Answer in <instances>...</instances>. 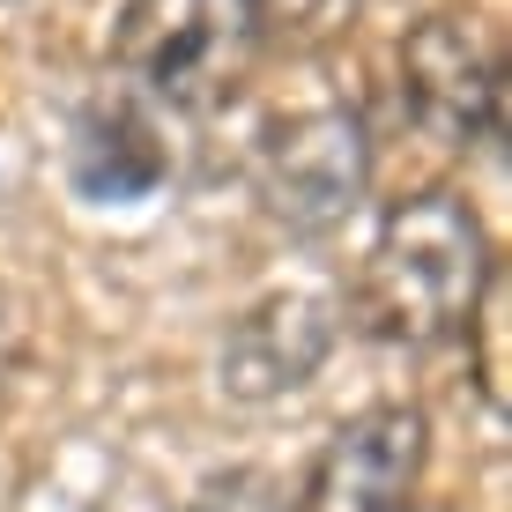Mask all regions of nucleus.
Masks as SVG:
<instances>
[{
  "mask_svg": "<svg viewBox=\"0 0 512 512\" xmlns=\"http://www.w3.org/2000/svg\"><path fill=\"white\" fill-rule=\"evenodd\" d=\"M490 282H498V253L483 216L453 186H423L386 208L349 305L357 327L386 349H438L475 327Z\"/></svg>",
  "mask_w": 512,
  "mask_h": 512,
  "instance_id": "nucleus-1",
  "label": "nucleus"
},
{
  "mask_svg": "<svg viewBox=\"0 0 512 512\" xmlns=\"http://www.w3.org/2000/svg\"><path fill=\"white\" fill-rule=\"evenodd\" d=\"M253 15L245 0H127L112 60L119 75L141 82L156 104L179 112H216L253 75Z\"/></svg>",
  "mask_w": 512,
  "mask_h": 512,
  "instance_id": "nucleus-2",
  "label": "nucleus"
},
{
  "mask_svg": "<svg viewBox=\"0 0 512 512\" xmlns=\"http://www.w3.org/2000/svg\"><path fill=\"white\" fill-rule=\"evenodd\" d=\"M364 186H372V141H364V119L342 112V104L290 112L260 141V193L305 238H320V231L357 216Z\"/></svg>",
  "mask_w": 512,
  "mask_h": 512,
  "instance_id": "nucleus-3",
  "label": "nucleus"
},
{
  "mask_svg": "<svg viewBox=\"0 0 512 512\" xmlns=\"http://www.w3.org/2000/svg\"><path fill=\"white\" fill-rule=\"evenodd\" d=\"M401 97L453 149L498 141L505 119V52L483 15H431L401 45Z\"/></svg>",
  "mask_w": 512,
  "mask_h": 512,
  "instance_id": "nucleus-4",
  "label": "nucleus"
},
{
  "mask_svg": "<svg viewBox=\"0 0 512 512\" xmlns=\"http://www.w3.org/2000/svg\"><path fill=\"white\" fill-rule=\"evenodd\" d=\"M423 468H431V416L409 401H386L327 438L290 512H409Z\"/></svg>",
  "mask_w": 512,
  "mask_h": 512,
  "instance_id": "nucleus-5",
  "label": "nucleus"
},
{
  "mask_svg": "<svg viewBox=\"0 0 512 512\" xmlns=\"http://www.w3.org/2000/svg\"><path fill=\"white\" fill-rule=\"evenodd\" d=\"M334 349V320L320 297L305 290H282L268 305H253L245 320L231 327V342H223V386H231L238 401H275V394H297L312 372H320V357Z\"/></svg>",
  "mask_w": 512,
  "mask_h": 512,
  "instance_id": "nucleus-6",
  "label": "nucleus"
},
{
  "mask_svg": "<svg viewBox=\"0 0 512 512\" xmlns=\"http://www.w3.org/2000/svg\"><path fill=\"white\" fill-rule=\"evenodd\" d=\"M164 179V141H156L149 112L141 104H97L75 127V186L97 193V201H134Z\"/></svg>",
  "mask_w": 512,
  "mask_h": 512,
  "instance_id": "nucleus-7",
  "label": "nucleus"
},
{
  "mask_svg": "<svg viewBox=\"0 0 512 512\" xmlns=\"http://www.w3.org/2000/svg\"><path fill=\"white\" fill-rule=\"evenodd\" d=\"M260 45H327L349 30L357 0H245Z\"/></svg>",
  "mask_w": 512,
  "mask_h": 512,
  "instance_id": "nucleus-8",
  "label": "nucleus"
},
{
  "mask_svg": "<svg viewBox=\"0 0 512 512\" xmlns=\"http://www.w3.org/2000/svg\"><path fill=\"white\" fill-rule=\"evenodd\" d=\"M193 512H290V498H282L275 475L238 468V475H223V483H208L201 498H193Z\"/></svg>",
  "mask_w": 512,
  "mask_h": 512,
  "instance_id": "nucleus-9",
  "label": "nucleus"
},
{
  "mask_svg": "<svg viewBox=\"0 0 512 512\" xmlns=\"http://www.w3.org/2000/svg\"><path fill=\"white\" fill-rule=\"evenodd\" d=\"M23 342H30V327H23V305H15V290L0 282V386L15 379V364H23Z\"/></svg>",
  "mask_w": 512,
  "mask_h": 512,
  "instance_id": "nucleus-10",
  "label": "nucleus"
},
{
  "mask_svg": "<svg viewBox=\"0 0 512 512\" xmlns=\"http://www.w3.org/2000/svg\"><path fill=\"white\" fill-rule=\"evenodd\" d=\"M409 512H453V505H409Z\"/></svg>",
  "mask_w": 512,
  "mask_h": 512,
  "instance_id": "nucleus-11",
  "label": "nucleus"
}]
</instances>
